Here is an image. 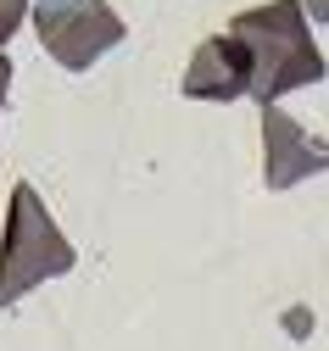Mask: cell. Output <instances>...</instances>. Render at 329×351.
I'll use <instances>...</instances> for the list:
<instances>
[{
	"instance_id": "cell-4",
	"label": "cell",
	"mask_w": 329,
	"mask_h": 351,
	"mask_svg": "<svg viewBox=\"0 0 329 351\" xmlns=\"http://www.w3.org/2000/svg\"><path fill=\"white\" fill-rule=\"evenodd\" d=\"M313 173H329V145L313 140L291 112H279V101H268L262 106V184L296 190Z\"/></svg>"
},
{
	"instance_id": "cell-5",
	"label": "cell",
	"mask_w": 329,
	"mask_h": 351,
	"mask_svg": "<svg viewBox=\"0 0 329 351\" xmlns=\"http://www.w3.org/2000/svg\"><path fill=\"white\" fill-rule=\"evenodd\" d=\"M179 90H184V101H218V106L251 95V56H246V45L234 34L201 39L190 67H184V78H179Z\"/></svg>"
},
{
	"instance_id": "cell-1",
	"label": "cell",
	"mask_w": 329,
	"mask_h": 351,
	"mask_svg": "<svg viewBox=\"0 0 329 351\" xmlns=\"http://www.w3.org/2000/svg\"><path fill=\"white\" fill-rule=\"evenodd\" d=\"M229 34L240 39L246 56H251V95H257V106L291 95V90H307V84H324V73H329L302 0L251 6L240 17H229Z\"/></svg>"
},
{
	"instance_id": "cell-2",
	"label": "cell",
	"mask_w": 329,
	"mask_h": 351,
	"mask_svg": "<svg viewBox=\"0 0 329 351\" xmlns=\"http://www.w3.org/2000/svg\"><path fill=\"white\" fill-rule=\"evenodd\" d=\"M73 262H78V251L51 217V206L39 201V190L28 179H17L12 201H6V234H0V306H17L45 279L73 274Z\"/></svg>"
},
{
	"instance_id": "cell-7",
	"label": "cell",
	"mask_w": 329,
	"mask_h": 351,
	"mask_svg": "<svg viewBox=\"0 0 329 351\" xmlns=\"http://www.w3.org/2000/svg\"><path fill=\"white\" fill-rule=\"evenodd\" d=\"M6 95H12V56L0 51V112H6Z\"/></svg>"
},
{
	"instance_id": "cell-8",
	"label": "cell",
	"mask_w": 329,
	"mask_h": 351,
	"mask_svg": "<svg viewBox=\"0 0 329 351\" xmlns=\"http://www.w3.org/2000/svg\"><path fill=\"white\" fill-rule=\"evenodd\" d=\"M302 12H307V23H329V0H302Z\"/></svg>"
},
{
	"instance_id": "cell-3",
	"label": "cell",
	"mask_w": 329,
	"mask_h": 351,
	"mask_svg": "<svg viewBox=\"0 0 329 351\" xmlns=\"http://www.w3.org/2000/svg\"><path fill=\"white\" fill-rule=\"evenodd\" d=\"M28 23L39 34V45L51 51V62L67 73L95 67L128 34L123 17L112 12V0H28Z\"/></svg>"
},
{
	"instance_id": "cell-6",
	"label": "cell",
	"mask_w": 329,
	"mask_h": 351,
	"mask_svg": "<svg viewBox=\"0 0 329 351\" xmlns=\"http://www.w3.org/2000/svg\"><path fill=\"white\" fill-rule=\"evenodd\" d=\"M23 17H28V0H0V51L12 45V34L23 28Z\"/></svg>"
}]
</instances>
